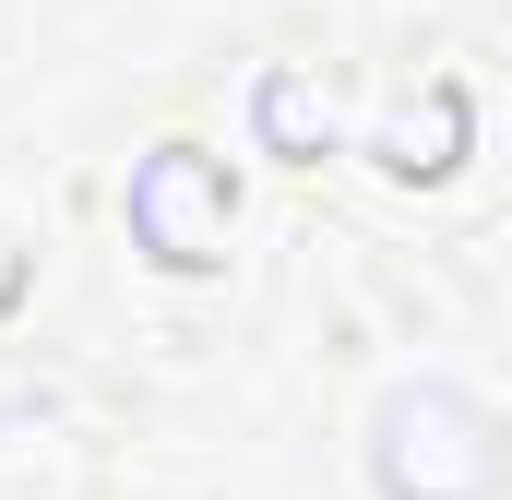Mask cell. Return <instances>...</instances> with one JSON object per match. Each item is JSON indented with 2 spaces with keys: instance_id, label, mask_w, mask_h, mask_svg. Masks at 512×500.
Wrapping results in <instances>:
<instances>
[{
  "instance_id": "obj_1",
  "label": "cell",
  "mask_w": 512,
  "mask_h": 500,
  "mask_svg": "<svg viewBox=\"0 0 512 500\" xmlns=\"http://www.w3.org/2000/svg\"><path fill=\"white\" fill-rule=\"evenodd\" d=\"M382 477H393V500H489V489H501V441H489L477 405L417 393V405H393Z\"/></svg>"
},
{
  "instance_id": "obj_2",
  "label": "cell",
  "mask_w": 512,
  "mask_h": 500,
  "mask_svg": "<svg viewBox=\"0 0 512 500\" xmlns=\"http://www.w3.org/2000/svg\"><path fill=\"white\" fill-rule=\"evenodd\" d=\"M131 239L155 250L167 274L227 262V167H215V155H191V143L143 155V167H131Z\"/></svg>"
}]
</instances>
